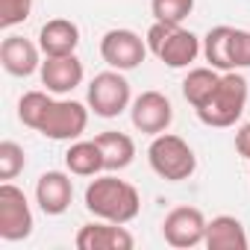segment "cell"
<instances>
[{"label": "cell", "instance_id": "6da1fadb", "mask_svg": "<svg viewBox=\"0 0 250 250\" xmlns=\"http://www.w3.org/2000/svg\"><path fill=\"white\" fill-rule=\"evenodd\" d=\"M88 112H91L88 103L56 100V97H50V91H27L18 100L21 124L53 142L80 139L88 127Z\"/></svg>", "mask_w": 250, "mask_h": 250}, {"label": "cell", "instance_id": "7a4b0ae2", "mask_svg": "<svg viewBox=\"0 0 250 250\" xmlns=\"http://www.w3.org/2000/svg\"><path fill=\"white\" fill-rule=\"evenodd\" d=\"M85 209L100 221L130 224L142 212V194L127 180H118L112 174H106V177L97 174L85 188Z\"/></svg>", "mask_w": 250, "mask_h": 250}, {"label": "cell", "instance_id": "3957f363", "mask_svg": "<svg viewBox=\"0 0 250 250\" xmlns=\"http://www.w3.org/2000/svg\"><path fill=\"white\" fill-rule=\"evenodd\" d=\"M244 106H247V80L238 71H227V74H221L209 100L194 112L206 127L224 130V127H232L244 115Z\"/></svg>", "mask_w": 250, "mask_h": 250}, {"label": "cell", "instance_id": "277c9868", "mask_svg": "<svg viewBox=\"0 0 250 250\" xmlns=\"http://www.w3.org/2000/svg\"><path fill=\"white\" fill-rule=\"evenodd\" d=\"M147 50L165 62L168 68H188L200 53H203V44L200 39L186 30L183 24H165V21H153V27L147 30Z\"/></svg>", "mask_w": 250, "mask_h": 250}, {"label": "cell", "instance_id": "5b68a950", "mask_svg": "<svg viewBox=\"0 0 250 250\" xmlns=\"http://www.w3.org/2000/svg\"><path fill=\"white\" fill-rule=\"evenodd\" d=\"M147 162L153 168L156 177L168 180V183H183L197 171V156L188 147L186 139L174 136V133H159L153 136L150 147H147Z\"/></svg>", "mask_w": 250, "mask_h": 250}, {"label": "cell", "instance_id": "8992f818", "mask_svg": "<svg viewBox=\"0 0 250 250\" xmlns=\"http://www.w3.org/2000/svg\"><path fill=\"white\" fill-rule=\"evenodd\" d=\"M85 103L97 118H118L124 109L133 106L130 80L124 77V71H115V68L94 74V80L88 83Z\"/></svg>", "mask_w": 250, "mask_h": 250}, {"label": "cell", "instance_id": "52a82bcc", "mask_svg": "<svg viewBox=\"0 0 250 250\" xmlns=\"http://www.w3.org/2000/svg\"><path fill=\"white\" fill-rule=\"evenodd\" d=\"M30 235H33V209L27 194L18 186L3 183L0 186V238L24 241Z\"/></svg>", "mask_w": 250, "mask_h": 250}, {"label": "cell", "instance_id": "ba28073f", "mask_svg": "<svg viewBox=\"0 0 250 250\" xmlns=\"http://www.w3.org/2000/svg\"><path fill=\"white\" fill-rule=\"evenodd\" d=\"M100 56L115 71H136L147 56V42L133 30H109L100 39Z\"/></svg>", "mask_w": 250, "mask_h": 250}, {"label": "cell", "instance_id": "9c48e42d", "mask_svg": "<svg viewBox=\"0 0 250 250\" xmlns=\"http://www.w3.org/2000/svg\"><path fill=\"white\" fill-rule=\"evenodd\" d=\"M206 218L197 206H177L165 215L162 221V238L171 244V247H180V250H188V247H197L203 244L206 238Z\"/></svg>", "mask_w": 250, "mask_h": 250}, {"label": "cell", "instance_id": "30bf717a", "mask_svg": "<svg viewBox=\"0 0 250 250\" xmlns=\"http://www.w3.org/2000/svg\"><path fill=\"white\" fill-rule=\"evenodd\" d=\"M130 118H133V127L139 133L159 136V133H168V127H171L174 106L162 91H142L130 106Z\"/></svg>", "mask_w": 250, "mask_h": 250}, {"label": "cell", "instance_id": "8fae6325", "mask_svg": "<svg viewBox=\"0 0 250 250\" xmlns=\"http://www.w3.org/2000/svg\"><path fill=\"white\" fill-rule=\"evenodd\" d=\"M74 244L80 250H133L136 238L124 229V224H112V221H94L80 227Z\"/></svg>", "mask_w": 250, "mask_h": 250}, {"label": "cell", "instance_id": "7c38bea8", "mask_svg": "<svg viewBox=\"0 0 250 250\" xmlns=\"http://www.w3.org/2000/svg\"><path fill=\"white\" fill-rule=\"evenodd\" d=\"M74 200V180L65 171H47L36 183V203L44 215H65Z\"/></svg>", "mask_w": 250, "mask_h": 250}, {"label": "cell", "instance_id": "4fadbf2b", "mask_svg": "<svg viewBox=\"0 0 250 250\" xmlns=\"http://www.w3.org/2000/svg\"><path fill=\"white\" fill-rule=\"evenodd\" d=\"M0 65L12 77H30L42 71V47L24 36H6L0 44Z\"/></svg>", "mask_w": 250, "mask_h": 250}, {"label": "cell", "instance_id": "5bb4252c", "mask_svg": "<svg viewBox=\"0 0 250 250\" xmlns=\"http://www.w3.org/2000/svg\"><path fill=\"white\" fill-rule=\"evenodd\" d=\"M83 62L74 56H47L42 62V85L50 94H71L77 85H83Z\"/></svg>", "mask_w": 250, "mask_h": 250}, {"label": "cell", "instance_id": "9a60e30c", "mask_svg": "<svg viewBox=\"0 0 250 250\" xmlns=\"http://www.w3.org/2000/svg\"><path fill=\"white\" fill-rule=\"evenodd\" d=\"M80 44V27L68 18H53L39 30V47L44 56H74Z\"/></svg>", "mask_w": 250, "mask_h": 250}, {"label": "cell", "instance_id": "2e32d148", "mask_svg": "<svg viewBox=\"0 0 250 250\" xmlns=\"http://www.w3.org/2000/svg\"><path fill=\"white\" fill-rule=\"evenodd\" d=\"M203 244L209 250H247V232L238 218L232 215H218L206 224V238Z\"/></svg>", "mask_w": 250, "mask_h": 250}, {"label": "cell", "instance_id": "e0dca14e", "mask_svg": "<svg viewBox=\"0 0 250 250\" xmlns=\"http://www.w3.org/2000/svg\"><path fill=\"white\" fill-rule=\"evenodd\" d=\"M100 153H103V165L106 171H124L130 168L136 159V142L127 133H118V130H106L100 136H94Z\"/></svg>", "mask_w": 250, "mask_h": 250}, {"label": "cell", "instance_id": "ac0fdd59", "mask_svg": "<svg viewBox=\"0 0 250 250\" xmlns=\"http://www.w3.org/2000/svg\"><path fill=\"white\" fill-rule=\"evenodd\" d=\"M65 168L74 177H97L100 171H106L97 142H74L65 153Z\"/></svg>", "mask_w": 250, "mask_h": 250}, {"label": "cell", "instance_id": "d6986e66", "mask_svg": "<svg viewBox=\"0 0 250 250\" xmlns=\"http://www.w3.org/2000/svg\"><path fill=\"white\" fill-rule=\"evenodd\" d=\"M229 36H232V27H227V24H218V27H212L203 36V56L221 74L232 71V62H229Z\"/></svg>", "mask_w": 250, "mask_h": 250}, {"label": "cell", "instance_id": "ffe728a7", "mask_svg": "<svg viewBox=\"0 0 250 250\" xmlns=\"http://www.w3.org/2000/svg\"><path fill=\"white\" fill-rule=\"evenodd\" d=\"M218 80H221V71H215L212 65H209V68H191V71L186 74V80H183V97H186L194 109H200V106L209 100V94L215 91Z\"/></svg>", "mask_w": 250, "mask_h": 250}, {"label": "cell", "instance_id": "44dd1931", "mask_svg": "<svg viewBox=\"0 0 250 250\" xmlns=\"http://www.w3.org/2000/svg\"><path fill=\"white\" fill-rule=\"evenodd\" d=\"M27 168V153L18 142H0V180L9 183Z\"/></svg>", "mask_w": 250, "mask_h": 250}, {"label": "cell", "instance_id": "7402d4cb", "mask_svg": "<svg viewBox=\"0 0 250 250\" xmlns=\"http://www.w3.org/2000/svg\"><path fill=\"white\" fill-rule=\"evenodd\" d=\"M194 9V0H150V12L153 21L165 24H183Z\"/></svg>", "mask_w": 250, "mask_h": 250}, {"label": "cell", "instance_id": "603a6c76", "mask_svg": "<svg viewBox=\"0 0 250 250\" xmlns=\"http://www.w3.org/2000/svg\"><path fill=\"white\" fill-rule=\"evenodd\" d=\"M33 12V0H0V27L12 30L24 24Z\"/></svg>", "mask_w": 250, "mask_h": 250}, {"label": "cell", "instance_id": "cb8c5ba5", "mask_svg": "<svg viewBox=\"0 0 250 250\" xmlns=\"http://www.w3.org/2000/svg\"><path fill=\"white\" fill-rule=\"evenodd\" d=\"M229 62H232V71L250 68V30L232 27V36H229Z\"/></svg>", "mask_w": 250, "mask_h": 250}, {"label": "cell", "instance_id": "d4e9b609", "mask_svg": "<svg viewBox=\"0 0 250 250\" xmlns=\"http://www.w3.org/2000/svg\"><path fill=\"white\" fill-rule=\"evenodd\" d=\"M235 153H238L241 159H250V121L241 124L238 133H235Z\"/></svg>", "mask_w": 250, "mask_h": 250}]
</instances>
